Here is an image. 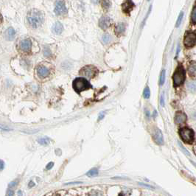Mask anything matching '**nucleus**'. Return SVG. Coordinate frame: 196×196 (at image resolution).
<instances>
[{"label": "nucleus", "mask_w": 196, "mask_h": 196, "mask_svg": "<svg viewBox=\"0 0 196 196\" xmlns=\"http://www.w3.org/2000/svg\"><path fill=\"white\" fill-rule=\"evenodd\" d=\"M27 19L32 27L37 28L40 27L44 22V14L40 10L33 9L28 13Z\"/></svg>", "instance_id": "nucleus-1"}, {"label": "nucleus", "mask_w": 196, "mask_h": 196, "mask_svg": "<svg viewBox=\"0 0 196 196\" xmlns=\"http://www.w3.org/2000/svg\"><path fill=\"white\" fill-rule=\"evenodd\" d=\"M72 87L76 92L80 93L81 91H85L91 88V84L85 77H77L72 83Z\"/></svg>", "instance_id": "nucleus-2"}, {"label": "nucleus", "mask_w": 196, "mask_h": 196, "mask_svg": "<svg viewBox=\"0 0 196 196\" xmlns=\"http://www.w3.org/2000/svg\"><path fill=\"white\" fill-rule=\"evenodd\" d=\"M186 77V72L184 68L181 64H179L176 68L173 75V85L175 87L181 86L184 84Z\"/></svg>", "instance_id": "nucleus-3"}, {"label": "nucleus", "mask_w": 196, "mask_h": 196, "mask_svg": "<svg viewBox=\"0 0 196 196\" xmlns=\"http://www.w3.org/2000/svg\"><path fill=\"white\" fill-rule=\"evenodd\" d=\"M179 134L184 142L187 143V144H190L193 142L195 134L191 128H187V127L182 128L181 129H180Z\"/></svg>", "instance_id": "nucleus-4"}, {"label": "nucleus", "mask_w": 196, "mask_h": 196, "mask_svg": "<svg viewBox=\"0 0 196 196\" xmlns=\"http://www.w3.org/2000/svg\"><path fill=\"white\" fill-rule=\"evenodd\" d=\"M97 72H98V69L96 67L89 65V66L83 67L80 69V74L81 75L91 78V77H93L94 76L96 75Z\"/></svg>", "instance_id": "nucleus-5"}, {"label": "nucleus", "mask_w": 196, "mask_h": 196, "mask_svg": "<svg viewBox=\"0 0 196 196\" xmlns=\"http://www.w3.org/2000/svg\"><path fill=\"white\" fill-rule=\"evenodd\" d=\"M196 35L194 32L187 33L184 38V45L187 47H192L195 45Z\"/></svg>", "instance_id": "nucleus-6"}, {"label": "nucleus", "mask_w": 196, "mask_h": 196, "mask_svg": "<svg viewBox=\"0 0 196 196\" xmlns=\"http://www.w3.org/2000/svg\"><path fill=\"white\" fill-rule=\"evenodd\" d=\"M55 13L58 16H63L66 13L67 10L64 2L63 1H58L55 7Z\"/></svg>", "instance_id": "nucleus-7"}, {"label": "nucleus", "mask_w": 196, "mask_h": 196, "mask_svg": "<svg viewBox=\"0 0 196 196\" xmlns=\"http://www.w3.org/2000/svg\"><path fill=\"white\" fill-rule=\"evenodd\" d=\"M134 8V3L132 0H125L122 4V10L125 13H129Z\"/></svg>", "instance_id": "nucleus-8"}, {"label": "nucleus", "mask_w": 196, "mask_h": 196, "mask_svg": "<svg viewBox=\"0 0 196 196\" xmlns=\"http://www.w3.org/2000/svg\"><path fill=\"white\" fill-rule=\"evenodd\" d=\"M153 140L159 145H162L164 144V139H163V134L162 131L158 128L155 130L154 133H153Z\"/></svg>", "instance_id": "nucleus-9"}, {"label": "nucleus", "mask_w": 196, "mask_h": 196, "mask_svg": "<svg viewBox=\"0 0 196 196\" xmlns=\"http://www.w3.org/2000/svg\"><path fill=\"white\" fill-rule=\"evenodd\" d=\"M37 75L40 78H45L49 75V69L45 66H39L37 68Z\"/></svg>", "instance_id": "nucleus-10"}, {"label": "nucleus", "mask_w": 196, "mask_h": 196, "mask_svg": "<svg viewBox=\"0 0 196 196\" xmlns=\"http://www.w3.org/2000/svg\"><path fill=\"white\" fill-rule=\"evenodd\" d=\"M19 47H20L21 50L23 52H27L30 50L32 47V42L30 39H24L19 44Z\"/></svg>", "instance_id": "nucleus-11"}, {"label": "nucleus", "mask_w": 196, "mask_h": 196, "mask_svg": "<svg viewBox=\"0 0 196 196\" xmlns=\"http://www.w3.org/2000/svg\"><path fill=\"white\" fill-rule=\"evenodd\" d=\"M111 25V19L109 16H102L99 21V26L101 29L106 30Z\"/></svg>", "instance_id": "nucleus-12"}, {"label": "nucleus", "mask_w": 196, "mask_h": 196, "mask_svg": "<svg viewBox=\"0 0 196 196\" xmlns=\"http://www.w3.org/2000/svg\"><path fill=\"white\" fill-rule=\"evenodd\" d=\"M187 119V116L184 113L182 112H176V116H175V122L176 124H182L185 123Z\"/></svg>", "instance_id": "nucleus-13"}, {"label": "nucleus", "mask_w": 196, "mask_h": 196, "mask_svg": "<svg viewBox=\"0 0 196 196\" xmlns=\"http://www.w3.org/2000/svg\"><path fill=\"white\" fill-rule=\"evenodd\" d=\"M52 33L55 35L61 34L63 30V24L60 22H56L53 24V26H52Z\"/></svg>", "instance_id": "nucleus-14"}, {"label": "nucleus", "mask_w": 196, "mask_h": 196, "mask_svg": "<svg viewBox=\"0 0 196 196\" xmlns=\"http://www.w3.org/2000/svg\"><path fill=\"white\" fill-rule=\"evenodd\" d=\"M125 24L124 23H119L118 24H116L115 27V33L116 36H121L123 33H125Z\"/></svg>", "instance_id": "nucleus-15"}, {"label": "nucleus", "mask_w": 196, "mask_h": 196, "mask_svg": "<svg viewBox=\"0 0 196 196\" xmlns=\"http://www.w3.org/2000/svg\"><path fill=\"white\" fill-rule=\"evenodd\" d=\"M16 32L14 30L13 27H9L8 30H7L6 33H5V36H6V38L8 41L13 40L15 37Z\"/></svg>", "instance_id": "nucleus-16"}, {"label": "nucleus", "mask_w": 196, "mask_h": 196, "mask_svg": "<svg viewBox=\"0 0 196 196\" xmlns=\"http://www.w3.org/2000/svg\"><path fill=\"white\" fill-rule=\"evenodd\" d=\"M188 72L189 74H190V76L195 77L196 75V67H195V61H192V62L190 63V66H189L188 68Z\"/></svg>", "instance_id": "nucleus-17"}, {"label": "nucleus", "mask_w": 196, "mask_h": 196, "mask_svg": "<svg viewBox=\"0 0 196 196\" xmlns=\"http://www.w3.org/2000/svg\"><path fill=\"white\" fill-rule=\"evenodd\" d=\"M38 142L41 145H48V144L50 143V140H49V138L47 137H43V138H40L38 139Z\"/></svg>", "instance_id": "nucleus-18"}, {"label": "nucleus", "mask_w": 196, "mask_h": 196, "mask_svg": "<svg viewBox=\"0 0 196 196\" xmlns=\"http://www.w3.org/2000/svg\"><path fill=\"white\" fill-rule=\"evenodd\" d=\"M111 40H112V37L109 34H105L104 36H103L102 37V41H103V43L104 45H107V44H109V42L111 41Z\"/></svg>", "instance_id": "nucleus-19"}, {"label": "nucleus", "mask_w": 196, "mask_h": 196, "mask_svg": "<svg viewBox=\"0 0 196 196\" xmlns=\"http://www.w3.org/2000/svg\"><path fill=\"white\" fill-rule=\"evenodd\" d=\"M165 77H166V71L165 69H163L161 72V75H160V80H159V84L161 86H162L164 84H165Z\"/></svg>", "instance_id": "nucleus-20"}, {"label": "nucleus", "mask_w": 196, "mask_h": 196, "mask_svg": "<svg viewBox=\"0 0 196 196\" xmlns=\"http://www.w3.org/2000/svg\"><path fill=\"white\" fill-rule=\"evenodd\" d=\"M191 21L192 24H195L196 23V7L194 6L193 9L192 10L191 13Z\"/></svg>", "instance_id": "nucleus-21"}, {"label": "nucleus", "mask_w": 196, "mask_h": 196, "mask_svg": "<svg viewBox=\"0 0 196 196\" xmlns=\"http://www.w3.org/2000/svg\"><path fill=\"white\" fill-rule=\"evenodd\" d=\"M98 174V171L96 168L91 169V170H89V172L86 173V175H87L89 177H93V176H96Z\"/></svg>", "instance_id": "nucleus-22"}, {"label": "nucleus", "mask_w": 196, "mask_h": 196, "mask_svg": "<svg viewBox=\"0 0 196 196\" xmlns=\"http://www.w3.org/2000/svg\"><path fill=\"white\" fill-rule=\"evenodd\" d=\"M143 96L145 99H148L151 96V91H150V89L148 87H146L144 89V91H143Z\"/></svg>", "instance_id": "nucleus-23"}, {"label": "nucleus", "mask_w": 196, "mask_h": 196, "mask_svg": "<svg viewBox=\"0 0 196 196\" xmlns=\"http://www.w3.org/2000/svg\"><path fill=\"white\" fill-rule=\"evenodd\" d=\"M44 55H45V57L49 58L52 56V52H51V50L49 49L48 47H45V49H44Z\"/></svg>", "instance_id": "nucleus-24"}, {"label": "nucleus", "mask_w": 196, "mask_h": 196, "mask_svg": "<svg viewBox=\"0 0 196 196\" xmlns=\"http://www.w3.org/2000/svg\"><path fill=\"white\" fill-rule=\"evenodd\" d=\"M187 88L192 91H195V84L193 82H190L187 84Z\"/></svg>", "instance_id": "nucleus-25"}, {"label": "nucleus", "mask_w": 196, "mask_h": 196, "mask_svg": "<svg viewBox=\"0 0 196 196\" xmlns=\"http://www.w3.org/2000/svg\"><path fill=\"white\" fill-rule=\"evenodd\" d=\"M183 17H184V13L183 12H181L179 14V16H178V18L177 19V22H176V27H178V26L181 24V21H182L183 19Z\"/></svg>", "instance_id": "nucleus-26"}, {"label": "nucleus", "mask_w": 196, "mask_h": 196, "mask_svg": "<svg viewBox=\"0 0 196 196\" xmlns=\"http://www.w3.org/2000/svg\"><path fill=\"white\" fill-rule=\"evenodd\" d=\"M18 183H19V179L14 180V181H11V182L8 184V188H10V189L14 188L15 187H16V185L18 184Z\"/></svg>", "instance_id": "nucleus-27"}, {"label": "nucleus", "mask_w": 196, "mask_h": 196, "mask_svg": "<svg viewBox=\"0 0 196 196\" xmlns=\"http://www.w3.org/2000/svg\"><path fill=\"white\" fill-rule=\"evenodd\" d=\"M102 5H103V8H105V9H108V8L110 7V2H109V0H103V3H102Z\"/></svg>", "instance_id": "nucleus-28"}, {"label": "nucleus", "mask_w": 196, "mask_h": 196, "mask_svg": "<svg viewBox=\"0 0 196 196\" xmlns=\"http://www.w3.org/2000/svg\"><path fill=\"white\" fill-rule=\"evenodd\" d=\"M5 196H14V191L13 190V189L8 188V190H7Z\"/></svg>", "instance_id": "nucleus-29"}, {"label": "nucleus", "mask_w": 196, "mask_h": 196, "mask_svg": "<svg viewBox=\"0 0 196 196\" xmlns=\"http://www.w3.org/2000/svg\"><path fill=\"white\" fill-rule=\"evenodd\" d=\"M0 130H6V131H8V130H10V128H8V127L5 126V125H0Z\"/></svg>", "instance_id": "nucleus-30"}, {"label": "nucleus", "mask_w": 196, "mask_h": 196, "mask_svg": "<svg viewBox=\"0 0 196 196\" xmlns=\"http://www.w3.org/2000/svg\"><path fill=\"white\" fill-rule=\"evenodd\" d=\"M89 196H100V192L98 191H92L90 193Z\"/></svg>", "instance_id": "nucleus-31"}, {"label": "nucleus", "mask_w": 196, "mask_h": 196, "mask_svg": "<svg viewBox=\"0 0 196 196\" xmlns=\"http://www.w3.org/2000/svg\"><path fill=\"white\" fill-rule=\"evenodd\" d=\"M161 105L162 106H165V96H164V94H162V96H161Z\"/></svg>", "instance_id": "nucleus-32"}, {"label": "nucleus", "mask_w": 196, "mask_h": 196, "mask_svg": "<svg viewBox=\"0 0 196 196\" xmlns=\"http://www.w3.org/2000/svg\"><path fill=\"white\" fill-rule=\"evenodd\" d=\"M5 167V162L2 160L0 159V171L2 170Z\"/></svg>", "instance_id": "nucleus-33"}, {"label": "nucleus", "mask_w": 196, "mask_h": 196, "mask_svg": "<svg viewBox=\"0 0 196 196\" xmlns=\"http://www.w3.org/2000/svg\"><path fill=\"white\" fill-rule=\"evenodd\" d=\"M53 165H54L53 162H49L48 165H47V167H46V169H50L52 167H53Z\"/></svg>", "instance_id": "nucleus-34"}, {"label": "nucleus", "mask_w": 196, "mask_h": 196, "mask_svg": "<svg viewBox=\"0 0 196 196\" xmlns=\"http://www.w3.org/2000/svg\"><path fill=\"white\" fill-rule=\"evenodd\" d=\"M104 116H105V113H104V112L103 113H100V116H99V118H98L99 120H101V119L104 117Z\"/></svg>", "instance_id": "nucleus-35"}, {"label": "nucleus", "mask_w": 196, "mask_h": 196, "mask_svg": "<svg viewBox=\"0 0 196 196\" xmlns=\"http://www.w3.org/2000/svg\"><path fill=\"white\" fill-rule=\"evenodd\" d=\"M34 186H35V184H34V182H33V181H30V182L29 183V187H30V188H31V187H33Z\"/></svg>", "instance_id": "nucleus-36"}, {"label": "nucleus", "mask_w": 196, "mask_h": 196, "mask_svg": "<svg viewBox=\"0 0 196 196\" xmlns=\"http://www.w3.org/2000/svg\"><path fill=\"white\" fill-rule=\"evenodd\" d=\"M91 2L93 4H98L99 2H100V0H91Z\"/></svg>", "instance_id": "nucleus-37"}, {"label": "nucleus", "mask_w": 196, "mask_h": 196, "mask_svg": "<svg viewBox=\"0 0 196 196\" xmlns=\"http://www.w3.org/2000/svg\"><path fill=\"white\" fill-rule=\"evenodd\" d=\"M179 49H180L179 46H178V47H177V52H176V55H178V53H179Z\"/></svg>", "instance_id": "nucleus-38"}, {"label": "nucleus", "mask_w": 196, "mask_h": 196, "mask_svg": "<svg viewBox=\"0 0 196 196\" xmlns=\"http://www.w3.org/2000/svg\"><path fill=\"white\" fill-rule=\"evenodd\" d=\"M18 193H19V196H22V192L19 191Z\"/></svg>", "instance_id": "nucleus-39"}, {"label": "nucleus", "mask_w": 196, "mask_h": 196, "mask_svg": "<svg viewBox=\"0 0 196 196\" xmlns=\"http://www.w3.org/2000/svg\"><path fill=\"white\" fill-rule=\"evenodd\" d=\"M75 183H76V184H78L79 182H74L73 184H75ZM72 184V183H69V184Z\"/></svg>", "instance_id": "nucleus-40"}, {"label": "nucleus", "mask_w": 196, "mask_h": 196, "mask_svg": "<svg viewBox=\"0 0 196 196\" xmlns=\"http://www.w3.org/2000/svg\"><path fill=\"white\" fill-rule=\"evenodd\" d=\"M2 20V17H1V14H0V22H1Z\"/></svg>", "instance_id": "nucleus-41"}]
</instances>
